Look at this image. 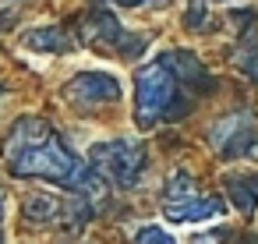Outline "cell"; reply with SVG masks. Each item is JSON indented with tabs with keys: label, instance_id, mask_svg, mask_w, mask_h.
<instances>
[{
	"label": "cell",
	"instance_id": "1",
	"mask_svg": "<svg viewBox=\"0 0 258 244\" xmlns=\"http://www.w3.org/2000/svg\"><path fill=\"white\" fill-rule=\"evenodd\" d=\"M0 156H4L8 170L15 177H39V180H53L64 184L68 191L78 195H92L99 191L106 180H99L92 173L89 163H82L64 138L39 117H22L11 124L4 145H0Z\"/></svg>",
	"mask_w": 258,
	"mask_h": 244
},
{
	"label": "cell",
	"instance_id": "15",
	"mask_svg": "<svg viewBox=\"0 0 258 244\" xmlns=\"http://www.w3.org/2000/svg\"><path fill=\"white\" fill-rule=\"evenodd\" d=\"M226 237H230V230L226 226H216V230H205V233L191 237V244H223Z\"/></svg>",
	"mask_w": 258,
	"mask_h": 244
},
{
	"label": "cell",
	"instance_id": "11",
	"mask_svg": "<svg viewBox=\"0 0 258 244\" xmlns=\"http://www.w3.org/2000/svg\"><path fill=\"white\" fill-rule=\"evenodd\" d=\"M226 198L237 212H254L258 209V180L254 177H230L226 180Z\"/></svg>",
	"mask_w": 258,
	"mask_h": 244
},
{
	"label": "cell",
	"instance_id": "17",
	"mask_svg": "<svg viewBox=\"0 0 258 244\" xmlns=\"http://www.w3.org/2000/svg\"><path fill=\"white\" fill-rule=\"evenodd\" d=\"M0 216H4V188H0Z\"/></svg>",
	"mask_w": 258,
	"mask_h": 244
},
{
	"label": "cell",
	"instance_id": "9",
	"mask_svg": "<svg viewBox=\"0 0 258 244\" xmlns=\"http://www.w3.org/2000/svg\"><path fill=\"white\" fill-rule=\"evenodd\" d=\"M25 46H29V50H39V53H71V50H75L71 36H68L60 25L29 29V32H25Z\"/></svg>",
	"mask_w": 258,
	"mask_h": 244
},
{
	"label": "cell",
	"instance_id": "16",
	"mask_svg": "<svg viewBox=\"0 0 258 244\" xmlns=\"http://www.w3.org/2000/svg\"><path fill=\"white\" fill-rule=\"evenodd\" d=\"M120 8H138V4H152V0H117Z\"/></svg>",
	"mask_w": 258,
	"mask_h": 244
},
{
	"label": "cell",
	"instance_id": "2",
	"mask_svg": "<svg viewBox=\"0 0 258 244\" xmlns=\"http://www.w3.org/2000/svg\"><path fill=\"white\" fill-rule=\"evenodd\" d=\"M177 113H184L180 78L173 75L166 57L149 60L145 68H138V78H135V124L138 128H156V124H163Z\"/></svg>",
	"mask_w": 258,
	"mask_h": 244
},
{
	"label": "cell",
	"instance_id": "3",
	"mask_svg": "<svg viewBox=\"0 0 258 244\" xmlns=\"http://www.w3.org/2000/svg\"><path fill=\"white\" fill-rule=\"evenodd\" d=\"M145 145L135 138H113V142H99L89 149V166L99 180L113 184V188H135L142 184L145 173Z\"/></svg>",
	"mask_w": 258,
	"mask_h": 244
},
{
	"label": "cell",
	"instance_id": "4",
	"mask_svg": "<svg viewBox=\"0 0 258 244\" xmlns=\"http://www.w3.org/2000/svg\"><path fill=\"white\" fill-rule=\"evenodd\" d=\"M223 209H226L223 198H216V195H198V191H195V180H191L187 170H173V177H170L166 188H163V216H166V223H184V226H191V223H205V219L219 216Z\"/></svg>",
	"mask_w": 258,
	"mask_h": 244
},
{
	"label": "cell",
	"instance_id": "7",
	"mask_svg": "<svg viewBox=\"0 0 258 244\" xmlns=\"http://www.w3.org/2000/svg\"><path fill=\"white\" fill-rule=\"evenodd\" d=\"M22 216L36 226H50V223H68V226H82L92 209H89V198L85 195H71V198H57V195H46V191H32L22 198Z\"/></svg>",
	"mask_w": 258,
	"mask_h": 244
},
{
	"label": "cell",
	"instance_id": "14",
	"mask_svg": "<svg viewBox=\"0 0 258 244\" xmlns=\"http://www.w3.org/2000/svg\"><path fill=\"white\" fill-rule=\"evenodd\" d=\"M184 25L202 32V29L209 25V18H205V4H191V8H187V18H184Z\"/></svg>",
	"mask_w": 258,
	"mask_h": 244
},
{
	"label": "cell",
	"instance_id": "8",
	"mask_svg": "<svg viewBox=\"0 0 258 244\" xmlns=\"http://www.w3.org/2000/svg\"><path fill=\"white\" fill-rule=\"evenodd\" d=\"M64 99L75 110H99L120 99V78L110 71H78L64 85Z\"/></svg>",
	"mask_w": 258,
	"mask_h": 244
},
{
	"label": "cell",
	"instance_id": "6",
	"mask_svg": "<svg viewBox=\"0 0 258 244\" xmlns=\"http://www.w3.org/2000/svg\"><path fill=\"white\" fill-rule=\"evenodd\" d=\"M82 39H85L89 46L103 50V53H113V57H138V53L149 46L145 36L127 32V29L120 25V18L110 15V11H92V15L82 22Z\"/></svg>",
	"mask_w": 258,
	"mask_h": 244
},
{
	"label": "cell",
	"instance_id": "19",
	"mask_svg": "<svg viewBox=\"0 0 258 244\" xmlns=\"http://www.w3.org/2000/svg\"><path fill=\"white\" fill-rule=\"evenodd\" d=\"M254 180H258V177H254Z\"/></svg>",
	"mask_w": 258,
	"mask_h": 244
},
{
	"label": "cell",
	"instance_id": "10",
	"mask_svg": "<svg viewBox=\"0 0 258 244\" xmlns=\"http://www.w3.org/2000/svg\"><path fill=\"white\" fill-rule=\"evenodd\" d=\"M166 64H170L173 75H177L184 85H191V89H209V85H212V78H209V71L202 68V60H198L195 53H187V50L166 53Z\"/></svg>",
	"mask_w": 258,
	"mask_h": 244
},
{
	"label": "cell",
	"instance_id": "12",
	"mask_svg": "<svg viewBox=\"0 0 258 244\" xmlns=\"http://www.w3.org/2000/svg\"><path fill=\"white\" fill-rule=\"evenodd\" d=\"M233 60H237V68H240L247 78H254V82H258V43H254V39L247 43V36H244V46L237 50V57H233Z\"/></svg>",
	"mask_w": 258,
	"mask_h": 244
},
{
	"label": "cell",
	"instance_id": "5",
	"mask_svg": "<svg viewBox=\"0 0 258 244\" xmlns=\"http://www.w3.org/2000/svg\"><path fill=\"white\" fill-rule=\"evenodd\" d=\"M209 145L219 159H247L258 156V113L233 110L209 128Z\"/></svg>",
	"mask_w": 258,
	"mask_h": 244
},
{
	"label": "cell",
	"instance_id": "18",
	"mask_svg": "<svg viewBox=\"0 0 258 244\" xmlns=\"http://www.w3.org/2000/svg\"><path fill=\"white\" fill-rule=\"evenodd\" d=\"M0 240H4V233H0Z\"/></svg>",
	"mask_w": 258,
	"mask_h": 244
},
{
	"label": "cell",
	"instance_id": "13",
	"mask_svg": "<svg viewBox=\"0 0 258 244\" xmlns=\"http://www.w3.org/2000/svg\"><path fill=\"white\" fill-rule=\"evenodd\" d=\"M135 244H177V237H173L166 226L149 223V226H138V230H135Z\"/></svg>",
	"mask_w": 258,
	"mask_h": 244
}]
</instances>
